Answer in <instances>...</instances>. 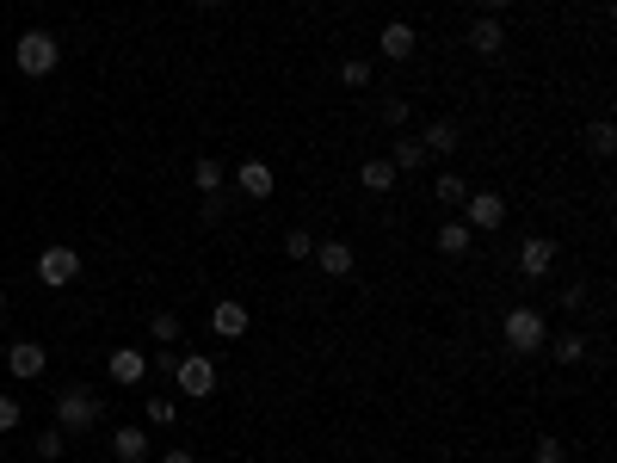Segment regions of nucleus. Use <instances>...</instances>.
Listing matches in <instances>:
<instances>
[{
  "label": "nucleus",
  "instance_id": "obj_1",
  "mask_svg": "<svg viewBox=\"0 0 617 463\" xmlns=\"http://www.w3.org/2000/svg\"><path fill=\"white\" fill-rule=\"evenodd\" d=\"M13 62H19L25 81H50L56 68H62V38H56V31H44V25H31V31H19Z\"/></svg>",
  "mask_w": 617,
  "mask_h": 463
},
{
  "label": "nucleus",
  "instance_id": "obj_2",
  "mask_svg": "<svg viewBox=\"0 0 617 463\" xmlns=\"http://www.w3.org/2000/svg\"><path fill=\"white\" fill-rule=\"evenodd\" d=\"M500 340H506V352H519V359H531V352H543V346H550V322H543V309L519 303V309H506Z\"/></svg>",
  "mask_w": 617,
  "mask_h": 463
},
{
  "label": "nucleus",
  "instance_id": "obj_3",
  "mask_svg": "<svg viewBox=\"0 0 617 463\" xmlns=\"http://www.w3.org/2000/svg\"><path fill=\"white\" fill-rule=\"evenodd\" d=\"M173 389L186 402H210L216 396V359H204V352H186V359L173 365Z\"/></svg>",
  "mask_w": 617,
  "mask_h": 463
},
{
  "label": "nucleus",
  "instance_id": "obj_4",
  "mask_svg": "<svg viewBox=\"0 0 617 463\" xmlns=\"http://www.w3.org/2000/svg\"><path fill=\"white\" fill-rule=\"evenodd\" d=\"M75 278H81V254L68 241H50L38 254V284H44V291H68Z\"/></svg>",
  "mask_w": 617,
  "mask_h": 463
},
{
  "label": "nucleus",
  "instance_id": "obj_5",
  "mask_svg": "<svg viewBox=\"0 0 617 463\" xmlns=\"http://www.w3.org/2000/svg\"><path fill=\"white\" fill-rule=\"evenodd\" d=\"M93 420H99V396H87L81 383H68L56 396V426H62V433H87Z\"/></svg>",
  "mask_w": 617,
  "mask_h": 463
},
{
  "label": "nucleus",
  "instance_id": "obj_6",
  "mask_svg": "<svg viewBox=\"0 0 617 463\" xmlns=\"http://www.w3.org/2000/svg\"><path fill=\"white\" fill-rule=\"evenodd\" d=\"M463 223L476 229V235H494V229L506 223V198H500L494 186H482V192H469V198H463Z\"/></svg>",
  "mask_w": 617,
  "mask_h": 463
},
{
  "label": "nucleus",
  "instance_id": "obj_7",
  "mask_svg": "<svg viewBox=\"0 0 617 463\" xmlns=\"http://www.w3.org/2000/svg\"><path fill=\"white\" fill-rule=\"evenodd\" d=\"M229 192H241L247 204H266V198L278 192V173H272L266 161H241V167H235V186H229Z\"/></svg>",
  "mask_w": 617,
  "mask_h": 463
},
{
  "label": "nucleus",
  "instance_id": "obj_8",
  "mask_svg": "<svg viewBox=\"0 0 617 463\" xmlns=\"http://www.w3.org/2000/svg\"><path fill=\"white\" fill-rule=\"evenodd\" d=\"M7 371H13L19 383L44 377V371H50V346H44V340H13V346H7Z\"/></svg>",
  "mask_w": 617,
  "mask_h": 463
},
{
  "label": "nucleus",
  "instance_id": "obj_9",
  "mask_svg": "<svg viewBox=\"0 0 617 463\" xmlns=\"http://www.w3.org/2000/svg\"><path fill=\"white\" fill-rule=\"evenodd\" d=\"M247 328H253V315H247V303L223 297V303L210 309V334H216V340H229V346H235V340H247Z\"/></svg>",
  "mask_w": 617,
  "mask_h": 463
},
{
  "label": "nucleus",
  "instance_id": "obj_10",
  "mask_svg": "<svg viewBox=\"0 0 617 463\" xmlns=\"http://www.w3.org/2000/svg\"><path fill=\"white\" fill-rule=\"evenodd\" d=\"M105 377H112L118 389H136L142 377H149V352H136V346H112V359H105Z\"/></svg>",
  "mask_w": 617,
  "mask_h": 463
},
{
  "label": "nucleus",
  "instance_id": "obj_11",
  "mask_svg": "<svg viewBox=\"0 0 617 463\" xmlns=\"http://www.w3.org/2000/svg\"><path fill=\"white\" fill-rule=\"evenodd\" d=\"M328 278H352V266H358V254H352V241H340V235H328V241H315V254H309Z\"/></svg>",
  "mask_w": 617,
  "mask_h": 463
},
{
  "label": "nucleus",
  "instance_id": "obj_12",
  "mask_svg": "<svg viewBox=\"0 0 617 463\" xmlns=\"http://www.w3.org/2000/svg\"><path fill=\"white\" fill-rule=\"evenodd\" d=\"M377 44H383V62H408V56L420 50V31H414L408 19H383V38H377Z\"/></svg>",
  "mask_w": 617,
  "mask_h": 463
},
{
  "label": "nucleus",
  "instance_id": "obj_13",
  "mask_svg": "<svg viewBox=\"0 0 617 463\" xmlns=\"http://www.w3.org/2000/svg\"><path fill=\"white\" fill-rule=\"evenodd\" d=\"M550 266H556V235H525V241H519V272H525V278H543Z\"/></svg>",
  "mask_w": 617,
  "mask_h": 463
},
{
  "label": "nucleus",
  "instance_id": "obj_14",
  "mask_svg": "<svg viewBox=\"0 0 617 463\" xmlns=\"http://www.w3.org/2000/svg\"><path fill=\"white\" fill-rule=\"evenodd\" d=\"M432 247H439V254H445V260H463V254H469V247H476V229H469L463 217H445L439 229H432Z\"/></svg>",
  "mask_w": 617,
  "mask_h": 463
},
{
  "label": "nucleus",
  "instance_id": "obj_15",
  "mask_svg": "<svg viewBox=\"0 0 617 463\" xmlns=\"http://www.w3.org/2000/svg\"><path fill=\"white\" fill-rule=\"evenodd\" d=\"M469 50H476L482 62H488V56H500V50H506V25H500V19H488V13H476V25H469Z\"/></svg>",
  "mask_w": 617,
  "mask_h": 463
},
{
  "label": "nucleus",
  "instance_id": "obj_16",
  "mask_svg": "<svg viewBox=\"0 0 617 463\" xmlns=\"http://www.w3.org/2000/svg\"><path fill=\"white\" fill-rule=\"evenodd\" d=\"M192 192H204V198L229 192V167L216 161V155H198V161H192Z\"/></svg>",
  "mask_w": 617,
  "mask_h": 463
},
{
  "label": "nucleus",
  "instance_id": "obj_17",
  "mask_svg": "<svg viewBox=\"0 0 617 463\" xmlns=\"http://www.w3.org/2000/svg\"><path fill=\"white\" fill-rule=\"evenodd\" d=\"M112 457L118 463H142V457H149V433H142V426H118V433H112Z\"/></svg>",
  "mask_w": 617,
  "mask_h": 463
},
{
  "label": "nucleus",
  "instance_id": "obj_18",
  "mask_svg": "<svg viewBox=\"0 0 617 463\" xmlns=\"http://www.w3.org/2000/svg\"><path fill=\"white\" fill-rule=\"evenodd\" d=\"M457 142H463V136H457L451 118H432L426 136H420V149H426V155H457Z\"/></svg>",
  "mask_w": 617,
  "mask_h": 463
},
{
  "label": "nucleus",
  "instance_id": "obj_19",
  "mask_svg": "<svg viewBox=\"0 0 617 463\" xmlns=\"http://www.w3.org/2000/svg\"><path fill=\"white\" fill-rule=\"evenodd\" d=\"M469 192H476V186H469L463 173H439V180H432V198H439L445 210H463V198H469Z\"/></svg>",
  "mask_w": 617,
  "mask_h": 463
},
{
  "label": "nucleus",
  "instance_id": "obj_20",
  "mask_svg": "<svg viewBox=\"0 0 617 463\" xmlns=\"http://www.w3.org/2000/svg\"><path fill=\"white\" fill-rule=\"evenodd\" d=\"M580 136H587V155L611 161V149H617V124H611V118H593V124L580 130Z\"/></svg>",
  "mask_w": 617,
  "mask_h": 463
},
{
  "label": "nucleus",
  "instance_id": "obj_21",
  "mask_svg": "<svg viewBox=\"0 0 617 463\" xmlns=\"http://www.w3.org/2000/svg\"><path fill=\"white\" fill-rule=\"evenodd\" d=\"M395 180H402V173H395V167H389L383 155H377V161H365V167H358V186H365V192H389Z\"/></svg>",
  "mask_w": 617,
  "mask_h": 463
},
{
  "label": "nucleus",
  "instance_id": "obj_22",
  "mask_svg": "<svg viewBox=\"0 0 617 463\" xmlns=\"http://www.w3.org/2000/svg\"><path fill=\"white\" fill-rule=\"evenodd\" d=\"M389 167H395V173H414V167H426L420 136H395V155H389Z\"/></svg>",
  "mask_w": 617,
  "mask_h": 463
},
{
  "label": "nucleus",
  "instance_id": "obj_23",
  "mask_svg": "<svg viewBox=\"0 0 617 463\" xmlns=\"http://www.w3.org/2000/svg\"><path fill=\"white\" fill-rule=\"evenodd\" d=\"M550 359L556 365H580V359H587V334H556L550 340Z\"/></svg>",
  "mask_w": 617,
  "mask_h": 463
},
{
  "label": "nucleus",
  "instance_id": "obj_24",
  "mask_svg": "<svg viewBox=\"0 0 617 463\" xmlns=\"http://www.w3.org/2000/svg\"><path fill=\"white\" fill-rule=\"evenodd\" d=\"M179 334H186V322H179L173 309H161L155 322H149V340H155V346H179Z\"/></svg>",
  "mask_w": 617,
  "mask_h": 463
},
{
  "label": "nucleus",
  "instance_id": "obj_25",
  "mask_svg": "<svg viewBox=\"0 0 617 463\" xmlns=\"http://www.w3.org/2000/svg\"><path fill=\"white\" fill-rule=\"evenodd\" d=\"M371 81H377V68H371L365 56H346V62H340V87H371Z\"/></svg>",
  "mask_w": 617,
  "mask_h": 463
},
{
  "label": "nucleus",
  "instance_id": "obj_26",
  "mask_svg": "<svg viewBox=\"0 0 617 463\" xmlns=\"http://www.w3.org/2000/svg\"><path fill=\"white\" fill-rule=\"evenodd\" d=\"M315 254V235L309 229H284V260H309Z\"/></svg>",
  "mask_w": 617,
  "mask_h": 463
},
{
  "label": "nucleus",
  "instance_id": "obj_27",
  "mask_svg": "<svg viewBox=\"0 0 617 463\" xmlns=\"http://www.w3.org/2000/svg\"><path fill=\"white\" fill-rule=\"evenodd\" d=\"M62 451H68V433H62V426H50V433H38V457H44V463H56Z\"/></svg>",
  "mask_w": 617,
  "mask_h": 463
},
{
  "label": "nucleus",
  "instance_id": "obj_28",
  "mask_svg": "<svg viewBox=\"0 0 617 463\" xmlns=\"http://www.w3.org/2000/svg\"><path fill=\"white\" fill-rule=\"evenodd\" d=\"M531 457H537V463H562L568 451H562V439H556V433H537V445H531Z\"/></svg>",
  "mask_w": 617,
  "mask_h": 463
},
{
  "label": "nucleus",
  "instance_id": "obj_29",
  "mask_svg": "<svg viewBox=\"0 0 617 463\" xmlns=\"http://www.w3.org/2000/svg\"><path fill=\"white\" fill-rule=\"evenodd\" d=\"M383 124H389V130H402V124H408V99H402V93H389V99H383Z\"/></svg>",
  "mask_w": 617,
  "mask_h": 463
},
{
  "label": "nucleus",
  "instance_id": "obj_30",
  "mask_svg": "<svg viewBox=\"0 0 617 463\" xmlns=\"http://www.w3.org/2000/svg\"><path fill=\"white\" fill-rule=\"evenodd\" d=\"M25 420V408H19V396H0V433H13V426Z\"/></svg>",
  "mask_w": 617,
  "mask_h": 463
},
{
  "label": "nucleus",
  "instance_id": "obj_31",
  "mask_svg": "<svg viewBox=\"0 0 617 463\" xmlns=\"http://www.w3.org/2000/svg\"><path fill=\"white\" fill-rule=\"evenodd\" d=\"M173 414H179L173 396H155V402H149V426H173Z\"/></svg>",
  "mask_w": 617,
  "mask_h": 463
},
{
  "label": "nucleus",
  "instance_id": "obj_32",
  "mask_svg": "<svg viewBox=\"0 0 617 463\" xmlns=\"http://www.w3.org/2000/svg\"><path fill=\"white\" fill-rule=\"evenodd\" d=\"M562 309H587V284H568V291H562Z\"/></svg>",
  "mask_w": 617,
  "mask_h": 463
},
{
  "label": "nucleus",
  "instance_id": "obj_33",
  "mask_svg": "<svg viewBox=\"0 0 617 463\" xmlns=\"http://www.w3.org/2000/svg\"><path fill=\"white\" fill-rule=\"evenodd\" d=\"M161 463H198V457H192L186 445H179V451H161Z\"/></svg>",
  "mask_w": 617,
  "mask_h": 463
},
{
  "label": "nucleus",
  "instance_id": "obj_34",
  "mask_svg": "<svg viewBox=\"0 0 617 463\" xmlns=\"http://www.w3.org/2000/svg\"><path fill=\"white\" fill-rule=\"evenodd\" d=\"M500 7H506V0H482V13H488V19H500Z\"/></svg>",
  "mask_w": 617,
  "mask_h": 463
},
{
  "label": "nucleus",
  "instance_id": "obj_35",
  "mask_svg": "<svg viewBox=\"0 0 617 463\" xmlns=\"http://www.w3.org/2000/svg\"><path fill=\"white\" fill-rule=\"evenodd\" d=\"M0 315H7V284H0Z\"/></svg>",
  "mask_w": 617,
  "mask_h": 463
},
{
  "label": "nucleus",
  "instance_id": "obj_36",
  "mask_svg": "<svg viewBox=\"0 0 617 463\" xmlns=\"http://www.w3.org/2000/svg\"><path fill=\"white\" fill-rule=\"evenodd\" d=\"M198 7H223V0H198Z\"/></svg>",
  "mask_w": 617,
  "mask_h": 463
},
{
  "label": "nucleus",
  "instance_id": "obj_37",
  "mask_svg": "<svg viewBox=\"0 0 617 463\" xmlns=\"http://www.w3.org/2000/svg\"><path fill=\"white\" fill-rule=\"evenodd\" d=\"M0 463H13V457H0Z\"/></svg>",
  "mask_w": 617,
  "mask_h": 463
}]
</instances>
